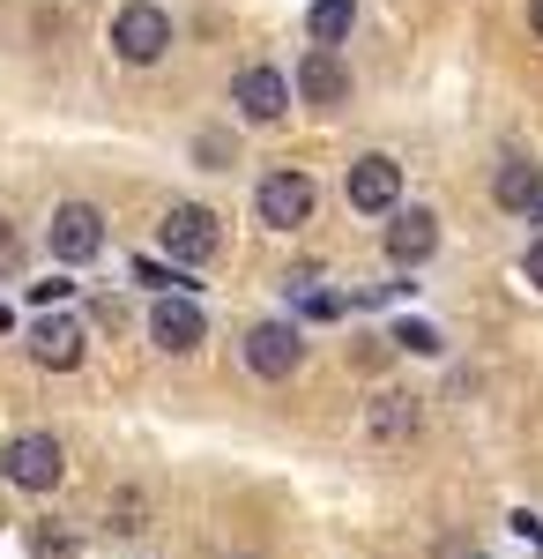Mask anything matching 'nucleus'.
Listing matches in <instances>:
<instances>
[{
	"instance_id": "nucleus-1",
	"label": "nucleus",
	"mask_w": 543,
	"mask_h": 559,
	"mask_svg": "<svg viewBox=\"0 0 543 559\" xmlns=\"http://www.w3.org/2000/svg\"><path fill=\"white\" fill-rule=\"evenodd\" d=\"M112 52H120L126 68L165 60V52H171V15L157 8V0H126L120 15H112Z\"/></svg>"
},
{
	"instance_id": "nucleus-2",
	"label": "nucleus",
	"mask_w": 543,
	"mask_h": 559,
	"mask_svg": "<svg viewBox=\"0 0 543 559\" xmlns=\"http://www.w3.org/2000/svg\"><path fill=\"white\" fill-rule=\"evenodd\" d=\"M342 194H350V210H358V216H395V210H402V165L379 157V150H365V157H350Z\"/></svg>"
},
{
	"instance_id": "nucleus-3",
	"label": "nucleus",
	"mask_w": 543,
	"mask_h": 559,
	"mask_svg": "<svg viewBox=\"0 0 543 559\" xmlns=\"http://www.w3.org/2000/svg\"><path fill=\"white\" fill-rule=\"evenodd\" d=\"M0 471H8V485H23V492H52L68 477V448L52 432H15L8 455H0Z\"/></svg>"
},
{
	"instance_id": "nucleus-4",
	"label": "nucleus",
	"mask_w": 543,
	"mask_h": 559,
	"mask_svg": "<svg viewBox=\"0 0 543 559\" xmlns=\"http://www.w3.org/2000/svg\"><path fill=\"white\" fill-rule=\"evenodd\" d=\"M157 239H165L171 261H209L216 247H224V216H216L209 202H171L165 224H157Z\"/></svg>"
},
{
	"instance_id": "nucleus-5",
	"label": "nucleus",
	"mask_w": 543,
	"mask_h": 559,
	"mask_svg": "<svg viewBox=\"0 0 543 559\" xmlns=\"http://www.w3.org/2000/svg\"><path fill=\"white\" fill-rule=\"evenodd\" d=\"M313 202H321V194H313V179L291 173V165H283V173H268L261 187H253V210H261V224H268V231H298V224H313Z\"/></svg>"
},
{
	"instance_id": "nucleus-6",
	"label": "nucleus",
	"mask_w": 543,
	"mask_h": 559,
	"mask_svg": "<svg viewBox=\"0 0 543 559\" xmlns=\"http://www.w3.org/2000/svg\"><path fill=\"white\" fill-rule=\"evenodd\" d=\"M246 366L261 381H291L298 366H305V336H298V321H253L246 329Z\"/></svg>"
},
{
	"instance_id": "nucleus-7",
	"label": "nucleus",
	"mask_w": 543,
	"mask_h": 559,
	"mask_svg": "<svg viewBox=\"0 0 543 559\" xmlns=\"http://www.w3.org/2000/svg\"><path fill=\"white\" fill-rule=\"evenodd\" d=\"M231 105L246 112L253 128H276V120L291 112V75H283V68H261V60H253V68H239V75H231Z\"/></svg>"
},
{
	"instance_id": "nucleus-8",
	"label": "nucleus",
	"mask_w": 543,
	"mask_h": 559,
	"mask_svg": "<svg viewBox=\"0 0 543 559\" xmlns=\"http://www.w3.org/2000/svg\"><path fill=\"white\" fill-rule=\"evenodd\" d=\"M45 247H52V261H89L105 247V216L89 210V202H60L52 224H45Z\"/></svg>"
},
{
	"instance_id": "nucleus-9",
	"label": "nucleus",
	"mask_w": 543,
	"mask_h": 559,
	"mask_svg": "<svg viewBox=\"0 0 543 559\" xmlns=\"http://www.w3.org/2000/svg\"><path fill=\"white\" fill-rule=\"evenodd\" d=\"M83 321H75V313H45L38 329H31V358H38L45 373H75V366H83Z\"/></svg>"
},
{
	"instance_id": "nucleus-10",
	"label": "nucleus",
	"mask_w": 543,
	"mask_h": 559,
	"mask_svg": "<svg viewBox=\"0 0 543 559\" xmlns=\"http://www.w3.org/2000/svg\"><path fill=\"white\" fill-rule=\"evenodd\" d=\"M149 336H157V350L186 358V350H202L209 321H202V306H194V299H157V306H149Z\"/></svg>"
},
{
	"instance_id": "nucleus-11",
	"label": "nucleus",
	"mask_w": 543,
	"mask_h": 559,
	"mask_svg": "<svg viewBox=\"0 0 543 559\" xmlns=\"http://www.w3.org/2000/svg\"><path fill=\"white\" fill-rule=\"evenodd\" d=\"M432 247H439V216L432 210H395V224H387V261H395V269H418V261H432Z\"/></svg>"
},
{
	"instance_id": "nucleus-12",
	"label": "nucleus",
	"mask_w": 543,
	"mask_h": 559,
	"mask_svg": "<svg viewBox=\"0 0 543 559\" xmlns=\"http://www.w3.org/2000/svg\"><path fill=\"white\" fill-rule=\"evenodd\" d=\"M298 97H305V105H342V97H350V68H342V52L313 45V52L298 60Z\"/></svg>"
},
{
	"instance_id": "nucleus-13",
	"label": "nucleus",
	"mask_w": 543,
	"mask_h": 559,
	"mask_svg": "<svg viewBox=\"0 0 543 559\" xmlns=\"http://www.w3.org/2000/svg\"><path fill=\"white\" fill-rule=\"evenodd\" d=\"M418 426H424L418 395H373V411H365V432H373V440H410Z\"/></svg>"
},
{
	"instance_id": "nucleus-14",
	"label": "nucleus",
	"mask_w": 543,
	"mask_h": 559,
	"mask_svg": "<svg viewBox=\"0 0 543 559\" xmlns=\"http://www.w3.org/2000/svg\"><path fill=\"white\" fill-rule=\"evenodd\" d=\"M492 194H499V210H543V165H529V157H506L499 179H492Z\"/></svg>"
},
{
	"instance_id": "nucleus-15",
	"label": "nucleus",
	"mask_w": 543,
	"mask_h": 559,
	"mask_svg": "<svg viewBox=\"0 0 543 559\" xmlns=\"http://www.w3.org/2000/svg\"><path fill=\"white\" fill-rule=\"evenodd\" d=\"M350 23H358V0H313V45H342L350 38Z\"/></svg>"
},
{
	"instance_id": "nucleus-16",
	"label": "nucleus",
	"mask_w": 543,
	"mask_h": 559,
	"mask_svg": "<svg viewBox=\"0 0 543 559\" xmlns=\"http://www.w3.org/2000/svg\"><path fill=\"white\" fill-rule=\"evenodd\" d=\"M395 344L418 350V358H432V350H439V329H432V321H402V329H395Z\"/></svg>"
},
{
	"instance_id": "nucleus-17",
	"label": "nucleus",
	"mask_w": 543,
	"mask_h": 559,
	"mask_svg": "<svg viewBox=\"0 0 543 559\" xmlns=\"http://www.w3.org/2000/svg\"><path fill=\"white\" fill-rule=\"evenodd\" d=\"M112 515H120L112 530H126V537H134V530H142V500H134V492H120V508H112Z\"/></svg>"
},
{
	"instance_id": "nucleus-18",
	"label": "nucleus",
	"mask_w": 543,
	"mask_h": 559,
	"mask_svg": "<svg viewBox=\"0 0 543 559\" xmlns=\"http://www.w3.org/2000/svg\"><path fill=\"white\" fill-rule=\"evenodd\" d=\"M521 276H529V292H543V239L529 247V254H521Z\"/></svg>"
},
{
	"instance_id": "nucleus-19",
	"label": "nucleus",
	"mask_w": 543,
	"mask_h": 559,
	"mask_svg": "<svg viewBox=\"0 0 543 559\" xmlns=\"http://www.w3.org/2000/svg\"><path fill=\"white\" fill-rule=\"evenodd\" d=\"M68 292H75V284H60V276H52V284H31V299H38V306H60Z\"/></svg>"
},
{
	"instance_id": "nucleus-20",
	"label": "nucleus",
	"mask_w": 543,
	"mask_h": 559,
	"mask_svg": "<svg viewBox=\"0 0 543 559\" xmlns=\"http://www.w3.org/2000/svg\"><path fill=\"white\" fill-rule=\"evenodd\" d=\"M529 31H536V38H543V0H529Z\"/></svg>"
},
{
	"instance_id": "nucleus-21",
	"label": "nucleus",
	"mask_w": 543,
	"mask_h": 559,
	"mask_svg": "<svg viewBox=\"0 0 543 559\" xmlns=\"http://www.w3.org/2000/svg\"><path fill=\"white\" fill-rule=\"evenodd\" d=\"M0 336H8V306H0Z\"/></svg>"
}]
</instances>
